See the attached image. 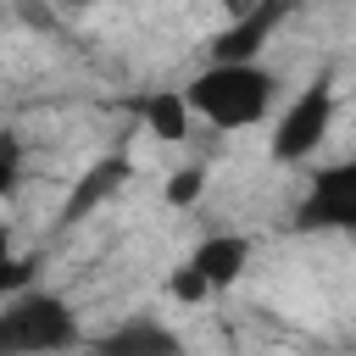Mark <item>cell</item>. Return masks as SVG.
<instances>
[{
  "instance_id": "obj_1",
  "label": "cell",
  "mask_w": 356,
  "mask_h": 356,
  "mask_svg": "<svg viewBox=\"0 0 356 356\" xmlns=\"http://www.w3.org/2000/svg\"><path fill=\"white\" fill-rule=\"evenodd\" d=\"M278 89H284L278 72L261 67V61H250V67H200V72L184 83V100H189V111H195L200 122L234 134V128H256V122L273 111Z\"/></svg>"
},
{
  "instance_id": "obj_2",
  "label": "cell",
  "mask_w": 356,
  "mask_h": 356,
  "mask_svg": "<svg viewBox=\"0 0 356 356\" xmlns=\"http://www.w3.org/2000/svg\"><path fill=\"white\" fill-rule=\"evenodd\" d=\"M83 345L78 306L56 289H28L17 300H0V356H56Z\"/></svg>"
},
{
  "instance_id": "obj_3",
  "label": "cell",
  "mask_w": 356,
  "mask_h": 356,
  "mask_svg": "<svg viewBox=\"0 0 356 356\" xmlns=\"http://www.w3.org/2000/svg\"><path fill=\"white\" fill-rule=\"evenodd\" d=\"M328 128H334V78L317 72V78L278 111V122H273V134H267V156H273L278 167H300V161H312V150L328 139Z\"/></svg>"
},
{
  "instance_id": "obj_4",
  "label": "cell",
  "mask_w": 356,
  "mask_h": 356,
  "mask_svg": "<svg viewBox=\"0 0 356 356\" xmlns=\"http://www.w3.org/2000/svg\"><path fill=\"white\" fill-rule=\"evenodd\" d=\"M289 228L295 234H356V156L312 172V189L300 195Z\"/></svg>"
},
{
  "instance_id": "obj_5",
  "label": "cell",
  "mask_w": 356,
  "mask_h": 356,
  "mask_svg": "<svg viewBox=\"0 0 356 356\" xmlns=\"http://www.w3.org/2000/svg\"><path fill=\"white\" fill-rule=\"evenodd\" d=\"M289 6L273 0V6H245L234 22H222L211 39H206V67H250L261 56V44L284 28Z\"/></svg>"
},
{
  "instance_id": "obj_6",
  "label": "cell",
  "mask_w": 356,
  "mask_h": 356,
  "mask_svg": "<svg viewBox=\"0 0 356 356\" xmlns=\"http://www.w3.org/2000/svg\"><path fill=\"white\" fill-rule=\"evenodd\" d=\"M128 178H134V161H128L122 150L95 156V161L72 178V189H67V200H61V228H72V222H83L89 211H100V206H106Z\"/></svg>"
},
{
  "instance_id": "obj_7",
  "label": "cell",
  "mask_w": 356,
  "mask_h": 356,
  "mask_svg": "<svg viewBox=\"0 0 356 356\" xmlns=\"http://www.w3.org/2000/svg\"><path fill=\"white\" fill-rule=\"evenodd\" d=\"M89 356H184V339L161 323V317H122L106 334L89 339Z\"/></svg>"
},
{
  "instance_id": "obj_8",
  "label": "cell",
  "mask_w": 356,
  "mask_h": 356,
  "mask_svg": "<svg viewBox=\"0 0 356 356\" xmlns=\"http://www.w3.org/2000/svg\"><path fill=\"white\" fill-rule=\"evenodd\" d=\"M189 267L211 284V295L217 289H228V284H239L245 278V267H250V239L245 234H206L195 250H189Z\"/></svg>"
},
{
  "instance_id": "obj_9",
  "label": "cell",
  "mask_w": 356,
  "mask_h": 356,
  "mask_svg": "<svg viewBox=\"0 0 356 356\" xmlns=\"http://www.w3.org/2000/svg\"><path fill=\"white\" fill-rule=\"evenodd\" d=\"M139 117H145V134H156L161 145L189 139V122H195V111H189L184 89H150V95L139 100Z\"/></svg>"
},
{
  "instance_id": "obj_10",
  "label": "cell",
  "mask_w": 356,
  "mask_h": 356,
  "mask_svg": "<svg viewBox=\"0 0 356 356\" xmlns=\"http://www.w3.org/2000/svg\"><path fill=\"white\" fill-rule=\"evenodd\" d=\"M200 195H206V172H200V167H178V172L161 184V200H167V206H178V211H189Z\"/></svg>"
},
{
  "instance_id": "obj_11",
  "label": "cell",
  "mask_w": 356,
  "mask_h": 356,
  "mask_svg": "<svg viewBox=\"0 0 356 356\" xmlns=\"http://www.w3.org/2000/svg\"><path fill=\"white\" fill-rule=\"evenodd\" d=\"M33 273H39V256H6V261H0V295H6V300L28 295V289H33Z\"/></svg>"
},
{
  "instance_id": "obj_12",
  "label": "cell",
  "mask_w": 356,
  "mask_h": 356,
  "mask_svg": "<svg viewBox=\"0 0 356 356\" xmlns=\"http://www.w3.org/2000/svg\"><path fill=\"white\" fill-rule=\"evenodd\" d=\"M17 184H22V139L11 128H0V200L17 195Z\"/></svg>"
},
{
  "instance_id": "obj_13",
  "label": "cell",
  "mask_w": 356,
  "mask_h": 356,
  "mask_svg": "<svg viewBox=\"0 0 356 356\" xmlns=\"http://www.w3.org/2000/svg\"><path fill=\"white\" fill-rule=\"evenodd\" d=\"M167 295H172V300H184V306H195V300H206V295H211V284H206V278L184 261V267L167 278Z\"/></svg>"
},
{
  "instance_id": "obj_14",
  "label": "cell",
  "mask_w": 356,
  "mask_h": 356,
  "mask_svg": "<svg viewBox=\"0 0 356 356\" xmlns=\"http://www.w3.org/2000/svg\"><path fill=\"white\" fill-rule=\"evenodd\" d=\"M6 256H17V250H11V222H0V261H6Z\"/></svg>"
}]
</instances>
